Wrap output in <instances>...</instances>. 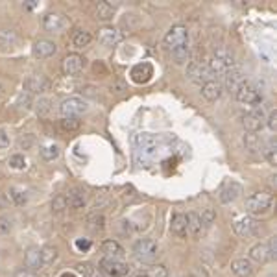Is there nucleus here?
<instances>
[{
    "label": "nucleus",
    "mask_w": 277,
    "mask_h": 277,
    "mask_svg": "<svg viewBox=\"0 0 277 277\" xmlns=\"http://www.w3.org/2000/svg\"><path fill=\"white\" fill-rule=\"evenodd\" d=\"M273 204V194L268 190H259L255 194H251L246 199V211L251 214H261L266 213Z\"/></svg>",
    "instance_id": "obj_1"
},
{
    "label": "nucleus",
    "mask_w": 277,
    "mask_h": 277,
    "mask_svg": "<svg viewBox=\"0 0 277 277\" xmlns=\"http://www.w3.org/2000/svg\"><path fill=\"white\" fill-rule=\"evenodd\" d=\"M165 44L170 52L172 50L183 48V46H189V30L185 28L183 24L172 26L165 35Z\"/></svg>",
    "instance_id": "obj_2"
},
{
    "label": "nucleus",
    "mask_w": 277,
    "mask_h": 277,
    "mask_svg": "<svg viewBox=\"0 0 277 277\" xmlns=\"http://www.w3.org/2000/svg\"><path fill=\"white\" fill-rule=\"evenodd\" d=\"M133 253H135L137 261H141V263H152V261H156L157 253H159V246H157L156 240L141 238V240L135 242V246H133Z\"/></svg>",
    "instance_id": "obj_3"
},
{
    "label": "nucleus",
    "mask_w": 277,
    "mask_h": 277,
    "mask_svg": "<svg viewBox=\"0 0 277 277\" xmlns=\"http://www.w3.org/2000/svg\"><path fill=\"white\" fill-rule=\"evenodd\" d=\"M235 98H237V102L244 104V106H259V104L263 102V94L259 92V89L251 83H242L240 87L235 91Z\"/></svg>",
    "instance_id": "obj_4"
},
{
    "label": "nucleus",
    "mask_w": 277,
    "mask_h": 277,
    "mask_svg": "<svg viewBox=\"0 0 277 277\" xmlns=\"http://www.w3.org/2000/svg\"><path fill=\"white\" fill-rule=\"evenodd\" d=\"M187 78L192 83H198V85H204L205 82L213 80L207 61H190L189 67H187Z\"/></svg>",
    "instance_id": "obj_5"
},
{
    "label": "nucleus",
    "mask_w": 277,
    "mask_h": 277,
    "mask_svg": "<svg viewBox=\"0 0 277 277\" xmlns=\"http://www.w3.org/2000/svg\"><path fill=\"white\" fill-rule=\"evenodd\" d=\"M87 109H89V104L85 102L83 98H78V96L67 98V100H63L61 106H59V111H61L63 117H76L78 118L80 115H83Z\"/></svg>",
    "instance_id": "obj_6"
},
{
    "label": "nucleus",
    "mask_w": 277,
    "mask_h": 277,
    "mask_svg": "<svg viewBox=\"0 0 277 277\" xmlns=\"http://www.w3.org/2000/svg\"><path fill=\"white\" fill-rule=\"evenodd\" d=\"M100 268L104 270V273L111 277H124L130 273V266L126 263H122L118 259H111V257H104L100 261Z\"/></svg>",
    "instance_id": "obj_7"
},
{
    "label": "nucleus",
    "mask_w": 277,
    "mask_h": 277,
    "mask_svg": "<svg viewBox=\"0 0 277 277\" xmlns=\"http://www.w3.org/2000/svg\"><path fill=\"white\" fill-rule=\"evenodd\" d=\"M83 67H85V58H82L80 54H67L61 61V70L65 76H74L82 72Z\"/></svg>",
    "instance_id": "obj_8"
},
{
    "label": "nucleus",
    "mask_w": 277,
    "mask_h": 277,
    "mask_svg": "<svg viewBox=\"0 0 277 277\" xmlns=\"http://www.w3.org/2000/svg\"><path fill=\"white\" fill-rule=\"evenodd\" d=\"M233 228H235V231H237V235L248 238V237H253V235H257L259 222L253 218V216H240V218L235 220Z\"/></svg>",
    "instance_id": "obj_9"
},
{
    "label": "nucleus",
    "mask_w": 277,
    "mask_h": 277,
    "mask_svg": "<svg viewBox=\"0 0 277 277\" xmlns=\"http://www.w3.org/2000/svg\"><path fill=\"white\" fill-rule=\"evenodd\" d=\"M242 126L248 133H257L264 128V115L263 111H249L242 117Z\"/></svg>",
    "instance_id": "obj_10"
},
{
    "label": "nucleus",
    "mask_w": 277,
    "mask_h": 277,
    "mask_svg": "<svg viewBox=\"0 0 277 277\" xmlns=\"http://www.w3.org/2000/svg\"><path fill=\"white\" fill-rule=\"evenodd\" d=\"M50 80L44 78V76H39V74H35V76H30L28 80L24 82V87L30 94H41V92H46L50 89Z\"/></svg>",
    "instance_id": "obj_11"
},
{
    "label": "nucleus",
    "mask_w": 277,
    "mask_h": 277,
    "mask_svg": "<svg viewBox=\"0 0 277 277\" xmlns=\"http://www.w3.org/2000/svg\"><path fill=\"white\" fill-rule=\"evenodd\" d=\"M43 28L46 30V32H52V34H59L61 30L67 28V19H65L63 15H59V13L44 15Z\"/></svg>",
    "instance_id": "obj_12"
},
{
    "label": "nucleus",
    "mask_w": 277,
    "mask_h": 277,
    "mask_svg": "<svg viewBox=\"0 0 277 277\" xmlns=\"http://www.w3.org/2000/svg\"><path fill=\"white\" fill-rule=\"evenodd\" d=\"M120 41V32L117 28H113V26H104L102 30H98V43L102 44V46H107V48H111L115 44Z\"/></svg>",
    "instance_id": "obj_13"
},
{
    "label": "nucleus",
    "mask_w": 277,
    "mask_h": 277,
    "mask_svg": "<svg viewBox=\"0 0 277 277\" xmlns=\"http://www.w3.org/2000/svg\"><path fill=\"white\" fill-rule=\"evenodd\" d=\"M56 52H58V44L54 43V41H48V39L35 41V44H34V56L35 58H39V59L52 58Z\"/></svg>",
    "instance_id": "obj_14"
},
{
    "label": "nucleus",
    "mask_w": 277,
    "mask_h": 277,
    "mask_svg": "<svg viewBox=\"0 0 277 277\" xmlns=\"http://www.w3.org/2000/svg\"><path fill=\"white\" fill-rule=\"evenodd\" d=\"M224 80H225V87L229 91H237L242 83H246V74H244V70L240 67H233L224 76Z\"/></svg>",
    "instance_id": "obj_15"
},
{
    "label": "nucleus",
    "mask_w": 277,
    "mask_h": 277,
    "mask_svg": "<svg viewBox=\"0 0 277 277\" xmlns=\"http://www.w3.org/2000/svg\"><path fill=\"white\" fill-rule=\"evenodd\" d=\"M222 91H224V87H222V83L216 82V80H209V82H205L204 85H202V96H204L205 100H209V102H216V100L222 96Z\"/></svg>",
    "instance_id": "obj_16"
},
{
    "label": "nucleus",
    "mask_w": 277,
    "mask_h": 277,
    "mask_svg": "<svg viewBox=\"0 0 277 277\" xmlns=\"http://www.w3.org/2000/svg\"><path fill=\"white\" fill-rule=\"evenodd\" d=\"M249 261L257 264H264L266 261H270V248L268 242H259L249 249Z\"/></svg>",
    "instance_id": "obj_17"
},
{
    "label": "nucleus",
    "mask_w": 277,
    "mask_h": 277,
    "mask_svg": "<svg viewBox=\"0 0 277 277\" xmlns=\"http://www.w3.org/2000/svg\"><path fill=\"white\" fill-rule=\"evenodd\" d=\"M240 194H242L240 183L231 181V183H228L224 189L220 190V202H222V204H231V202H235Z\"/></svg>",
    "instance_id": "obj_18"
},
{
    "label": "nucleus",
    "mask_w": 277,
    "mask_h": 277,
    "mask_svg": "<svg viewBox=\"0 0 277 277\" xmlns=\"http://www.w3.org/2000/svg\"><path fill=\"white\" fill-rule=\"evenodd\" d=\"M154 76V67L150 63H139L132 68V80L135 83H146Z\"/></svg>",
    "instance_id": "obj_19"
},
{
    "label": "nucleus",
    "mask_w": 277,
    "mask_h": 277,
    "mask_svg": "<svg viewBox=\"0 0 277 277\" xmlns=\"http://www.w3.org/2000/svg\"><path fill=\"white\" fill-rule=\"evenodd\" d=\"M170 231L174 237L178 238H185L187 233H189V229H187V216L183 213H175L172 216V222H170Z\"/></svg>",
    "instance_id": "obj_20"
},
{
    "label": "nucleus",
    "mask_w": 277,
    "mask_h": 277,
    "mask_svg": "<svg viewBox=\"0 0 277 277\" xmlns=\"http://www.w3.org/2000/svg\"><path fill=\"white\" fill-rule=\"evenodd\" d=\"M253 270H255V268H253V263L246 257L237 259V261L231 263V272H233L237 277H251Z\"/></svg>",
    "instance_id": "obj_21"
},
{
    "label": "nucleus",
    "mask_w": 277,
    "mask_h": 277,
    "mask_svg": "<svg viewBox=\"0 0 277 277\" xmlns=\"http://www.w3.org/2000/svg\"><path fill=\"white\" fill-rule=\"evenodd\" d=\"M24 266L32 272H37L43 264H41V249L39 248H30L24 255Z\"/></svg>",
    "instance_id": "obj_22"
},
{
    "label": "nucleus",
    "mask_w": 277,
    "mask_h": 277,
    "mask_svg": "<svg viewBox=\"0 0 277 277\" xmlns=\"http://www.w3.org/2000/svg\"><path fill=\"white\" fill-rule=\"evenodd\" d=\"M117 11V4H111V2H100L96 6V19L98 20H111L113 15Z\"/></svg>",
    "instance_id": "obj_23"
},
{
    "label": "nucleus",
    "mask_w": 277,
    "mask_h": 277,
    "mask_svg": "<svg viewBox=\"0 0 277 277\" xmlns=\"http://www.w3.org/2000/svg\"><path fill=\"white\" fill-rule=\"evenodd\" d=\"M19 37L13 30H0V48L2 50H11L17 44Z\"/></svg>",
    "instance_id": "obj_24"
},
{
    "label": "nucleus",
    "mask_w": 277,
    "mask_h": 277,
    "mask_svg": "<svg viewBox=\"0 0 277 277\" xmlns=\"http://www.w3.org/2000/svg\"><path fill=\"white\" fill-rule=\"evenodd\" d=\"M102 253H106V257L117 259L124 255V248H122L117 240H106V242L102 244Z\"/></svg>",
    "instance_id": "obj_25"
},
{
    "label": "nucleus",
    "mask_w": 277,
    "mask_h": 277,
    "mask_svg": "<svg viewBox=\"0 0 277 277\" xmlns=\"http://www.w3.org/2000/svg\"><path fill=\"white\" fill-rule=\"evenodd\" d=\"M187 216V229H189L190 235H194V237H199L202 233V220H199V214L194 213V211H190L189 214H185Z\"/></svg>",
    "instance_id": "obj_26"
},
{
    "label": "nucleus",
    "mask_w": 277,
    "mask_h": 277,
    "mask_svg": "<svg viewBox=\"0 0 277 277\" xmlns=\"http://www.w3.org/2000/svg\"><path fill=\"white\" fill-rule=\"evenodd\" d=\"M244 146L249 154H257V152L263 150V142H261V137L257 133H246L244 135Z\"/></svg>",
    "instance_id": "obj_27"
},
{
    "label": "nucleus",
    "mask_w": 277,
    "mask_h": 277,
    "mask_svg": "<svg viewBox=\"0 0 277 277\" xmlns=\"http://www.w3.org/2000/svg\"><path fill=\"white\" fill-rule=\"evenodd\" d=\"M56 259H58V248L56 246H44V248H41V264L43 266L54 264Z\"/></svg>",
    "instance_id": "obj_28"
},
{
    "label": "nucleus",
    "mask_w": 277,
    "mask_h": 277,
    "mask_svg": "<svg viewBox=\"0 0 277 277\" xmlns=\"http://www.w3.org/2000/svg\"><path fill=\"white\" fill-rule=\"evenodd\" d=\"M213 58L220 59V61H224V63H228L229 67H235L233 52H231V50H228V48H225V46H218V48L214 50Z\"/></svg>",
    "instance_id": "obj_29"
},
{
    "label": "nucleus",
    "mask_w": 277,
    "mask_h": 277,
    "mask_svg": "<svg viewBox=\"0 0 277 277\" xmlns=\"http://www.w3.org/2000/svg\"><path fill=\"white\" fill-rule=\"evenodd\" d=\"M68 199V207H72V209H82L83 205H85V192L82 190H74L70 194L67 196Z\"/></svg>",
    "instance_id": "obj_30"
},
{
    "label": "nucleus",
    "mask_w": 277,
    "mask_h": 277,
    "mask_svg": "<svg viewBox=\"0 0 277 277\" xmlns=\"http://www.w3.org/2000/svg\"><path fill=\"white\" fill-rule=\"evenodd\" d=\"M91 41H92V35L89 34L87 30H78V32L74 34L72 43H74V46H76V48H83V46H87Z\"/></svg>",
    "instance_id": "obj_31"
},
{
    "label": "nucleus",
    "mask_w": 277,
    "mask_h": 277,
    "mask_svg": "<svg viewBox=\"0 0 277 277\" xmlns=\"http://www.w3.org/2000/svg\"><path fill=\"white\" fill-rule=\"evenodd\" d=\"M172 59H174L175 65H185L190 61V50L189 46H183V48L172 50Z\"/></svg>",
    "instance_id": "obj_32"
},
{
    "label": "nucleus",
    "mask_w": 277,
    "mask_h": 277,
    "mask_svg": "<svg viewBox=\"0 0 277 277\" xmlns=\"http://www.w3.org/2000/svg\"><path fill=\"white\" fill-rule=\"evenodd\" d=\"M10 199L13 202L15 205H24L26 202H28V196H26V192L22 189H17V187H13V189H10Z\"/></svg>",
    "instance_id": "obj_33"
},
{
    "label": "nucleus",
    "mask_w": 277,
    "mask_h": 277,
    "mask_svg": "<svg viewBox=\"0 0 277 277\" xmlns=\"http://www.w3.org/2000/svg\"><path fill=\"white\" fill-rule=\"evenodd\" d=\"M80 126H82V120L76 117H63L61 118V128H63L65 132H76V130H80Z\"/></svg>",
    "instance_id": "obj_34"
},
{
    "label": "nucleus",
    "mask_w": 277,
    "mask_h": 277,
    "mask_svg": "<svg viewBox=\"0 0 277 277\" xmlns=\"http://www.w3.org/2000/svg\"><path fill=\"white\" fill-rule=\"evenodd\" d=\"M65 209H68L67 196H65V194L54 196V199H52V211H54V213H63Z\"/></svg>",
    "instance_id": "obj_35"
},
{
    "label": "nucleus",
    "mask_w": 277,
    "mask_h": 277,
    "mask_svg": "<svg viewBox=\"0 0 277 277\" xmlns=\"http://www.w3.org/2000/svg\"><path fill=\"white\" fill-rule=\"evenodd\" d=\"M87 224L92 231H102L106 228V218H104L102 214H91L87 218Z\"/></svg>",
    "instance_id": "obj_36"
},
{
    "label": "nucleus",
    "mask_w": 277,
    "mask_h": 277,
    "mask_svg": "<svg viewBox=\"0 0 277 277\" xmlns=\"http://www.w3.org/2000/svg\"><path fill=\"white\" fill-rule=\"evenodd\" d=\"M264 157H266V161L270 163V165H277V144L275 141H270L266 144V148H264Z\"/></svg>",
    "instance_id": "obj_37"
},
{
    "label": "nucleus",
    "mask_w": 277,
    "mask_h": 277,
    "mask_svg": "<svg viewBox=\"0 0 277 277\" xmlns=\"http://www.w3.org/2000/svg\"><path fill=\"white\" fill-rule=\"evenodd\" d=\"M41 157L44 161H54L59 157V146L56 144H50V146H44L43 150H41Z\"/></svg>",
    "instance_id": "obj_38"
},
{
    "label": "nucleus",
    "mask_w": 277,
    "mask_h": 277,
    "mask_svg": "<svg viewBox=\"0 0 277 277\" xmlns=\"http://www.w3.org/2000/svg\"><path fill=\"white\" fill-rule=\"evenodd\" d=\"M50 100L48 98H39V100H35L34 106H35V111H37V115H41V117H44L46 113L50 111Z\"/></svg>",
    "instance_id": "obj_39"
},
{
    "label": "nucleus",
    "mask_w": 277,
    "mask_h": 277,
    "mask_svg": "<svg viewBox=\"0 0 277 277\" xmlns=\"http://www.w3.org/2000/svg\"><path fill=\"white\" fill-rule=\"evenodd\" d=\"M199 220H202V225H204V228H209L211 224H214V220H216V211L205 209L204 213L199 214Z\"/></svg>",
    "instance_id": "obj_40"
},
{
    "label": "nucleus",
    "mask_w": 277,
    "mask_h": 277,
    "mask_svg": "<svg viewBox=\"0 0 277 277\" xmlns=\"http://www.w3.org/2000/svg\"><path fill=\"white\" fill-rule=\"evenodd\" d=\"M8 165H10L11 168H15V170H22L26 166V159H24V156L17 154V156H11L10 159H8Z\"/></svg>",
    "instance_id": "obj_41"
},
{
    "label": "nucleus",
    "mask_w": 277,
    "mask_h": 277,
    "mask_svg": "<svg viewBox=\"0 0 277 277\" xmlns=\"http://www.w3.org/2000/svg\"><path fill=\"white\" fill-rule=\"evenodd\" d=\"M78 272L82 273L83 277H100L98 275V270L92 264L89 263H83V264H78Z\"/></svg>",
    "instance_id": "obj_42"
},
{
    "label": "nucleus",
    "mask_w": 277,
    "mask_h": 277,
    "mask_svg": "<svg viewBox=\"0 0 277 277\" xmlns=\"http://www.w3.org/2000/svg\"><path fill=\"white\" fill-rule=\"evenodd\" d=\"M148 277H168V270H166L163 264H156V266H152L148 272H146Z\"/></svg>",
    "instance_id": "obj_43"
},
{
    "label": "nucleus",
    "mask_w": 277,
    "mask_h": 277,
    "mask_svg": "<svg viewBox=\"0 0 277 277\" xmlns=\"http://www.w3.org/2000/svg\"><path fill=\"white\" fill-rule=\"evenodd\" d=\"M13 231V220L10 216H0V235H8Z\"/></svg>",
    "instance_id": "obj_44"
},
{
    "label": "nucleus",
    "mask_w": 277,
    "mask_h": 277,
    "mask_svg": "<svg viewBox=\"0 0 277 277\" xmlns=\"http://www.w3.org/2000/svg\"><path fill=\"white\" fill-rule=\"evenodd\" d=\"M32 144H34V135H30V133H26V135H20V139H19V148H20V150H28V148H32Z\"/></svg>",
    "instance_id": "obj_45"
},
{
    "label": "nucleus",
    "mask_w": 277,
    "mask_h": 277,
    "mask_svg": "<svg viewBox=\"0 0 277 277\" xmlns=\"http://www.w3.org/2000/svg\"><path fill=\"white\" fill-rule=\"evenodd\" d=\"M264 124H266V126L270 128L272 132H275V128H277V111H275V109H273V111L268 115V118H264Z\"/></svg>",
    "instance_id": "obj_46"
},
{
    "label": "nucleus",
    "mask_w": 277,
    "mask_h": 277,
    "mask_svg": "<svg viewBox=\"0 0 277 277\" xmlns=\"http://www.w3.org/2000/svg\"><path fill=\"white\" fill-rule=\"evenodd\" d=\"M10 135H8V132L6 130H0V150H4V148H8L10 146Z\"/></svg>",
    "instance_id": "obj_47"
},
{
    "label": "nucleus",
    "mask_w": 277,
    "mask_h": 277,
    "mask_svg": "<svg viewBox=\"0 0 277 277\" xmlns=\"http://www.w3.org/2000/svg\"><path fill=\"white\" fill-rule=\"evenodd\" d=\"M268 248H270V261H273V259L277 257V240H275V237H272L270 240H268Z\"/></svg>",
    "instance_id": "obj_48"
},
{
    "label": "nucleus",
    "mask_w": 277,
    "mask_h": 277,
    "mask_svg": "<svg viewBox=\"0 0 277 277\" xmlns=\"http://www.w3.org/2000/svg\"><path fill=\"white\" fill-rule=\"evenodd\" d=\"M13 277H37V272H32L28 268H20V270L15 272Z\"/></svg>",
    "instance_id": "obj_49"
},
{
    "label": "nucleus",
    "mask_w": 277,
    "mask_h": 277,
    "mask_svg": "<svg viewBox=\"0 0 277 277\" xmlns=\"http://www.w3.org/2000/svg\"><path fill=\"white\" fill-rule=\"evenodd\" d=\"M124 91H126V85H124L122 82H115L111 85V92H117V94H120V92H124Z\"/></svg>",
    "instance_id": "obj_50"
},
{
    "label": "nucleus",
    "mask_w": 277,
    "mask_h": 277,
    "mask_svg": "<svg viewBox=\"0 0 277 277\" xmlns=\"http://www.w3.org/2000/svg\"><path fill=\"white\" fill-rule=\"evenodd\" d=\"M83 94H87V96H96V87H91V85H85V87L82 89Z\"/></svg>",
    "instance_id": "obj_51"
},
{
    "label": "nucleus",
    "mask_w": 277,
    "mask_h": 277,
    "mask_svg": "<svg viewBox=\"0 0 277 277\" xmlns=\"http://www.w3.org/2000/svg\"><path fill=\"white\" fill-rule=\"evenodd\" d=\"M76 246H78L80 249H89V248H91V242H89V240H78V242H76Z\"/></svg>",
    "instance_id": "obj_52"
},
{
    "label": "nucleus",
    "mask_w": 277,
    "mask_h": 277,
    "mask_svg": "<svg viewBox=\"0 0 277 277\" xmlns=\"http://www.w3.org/2000/svg\"><path fill=\"white\" fill-rule=\"evenodd\" d=\"M98 70H100L102 74H106V72H107L106 67H104V65L100 63V61H98V63H94V72H98Z\"/></svg>",
    "instance_id": "obj_53"
},
{
    "label": "nucleus",
    "mask_w": 277,
    "mask_h": 277,
    "mask_svg": "<svg viewBox=\"0 0 277 277\" xmlns=\"http://www.w3.org/2000/svg\"><path fill=\"white\" fill-rule=\"evenodd\" d=\"M194 275H196V277H207V272H205L204 268H196V270H194Z\"/></svg>",
    "instance_id": "obj_54"
},
{
    "label": "nucleus",
    "mask_w": 277,
    "mask_h": 277,
    "mask_svg": "<svg viewBox=\"0 0 277 277\" xmlns=\"http://www.w3.org/2000/svg\"><path fill=\"white\" fill-rule=\"evenodd\" d=\"M6 91H8V85H6V82H2V80H0V98L4 96Z\"/></svg>",
    "instance_id": "obj_55"
},
{
    "label": "nucleus",
    "mask_w": 277,
    "mask_h": 277,
    "mask_svg": "<svg viewBox=\"0 0 277 277\" xmlns=\"http://www.w3.org/2000/svg\"><path fill=\"white\" fill-rule=\"evenodd\" d=\"M135 277H148V275H146V272H141V273H137Z\"/></svg>",
    "instance_id": "obj_56"
},
{
    "label": "nucleus",
    "mask_w": 277,
    "mask_h": 277,
    "mask_svg": "<svg viewBox=\"0 0 277 277\" xmlns=\"http://www.w3.org/2000/svg\"><path fill=\"white\" fill-rule=\"evenodd\" d=\"M61 277H76V275H74V273H63Z\"/></svg>",
    "instance_id": "obj_57"
},
{
    "label": "nucleus",
    "mask_w": 277,
    "mask_h": 277,
    "mask_svg": "<svg viewBox=\"0 0 277 277\" xmlns=\"http://www.w3.org/2000/svg\"><path fill=\"white\" fill-rule=\"evenodd\" d=\"M0 207H2V202H0Z\"/></svg>",
    "instance_id": "obj_58"
},
{
    "label": "nucleus",
    "mask_w": 277,
    "mask_h": 277,
    "mask_svg": "<svg viewBox=\"0 0 277 277\" xmlns=\"http://www.w3.org/2000/svg\"><path fill=\"white\" fill-rule=\"evenodd\" d=\"M270 277H275V275H270Z\"/></svg>",
    "instance_id": "obj_59"
}]
</instances>
